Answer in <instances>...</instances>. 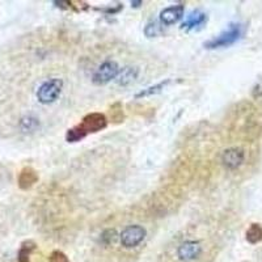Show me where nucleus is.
Instances as JSON below:
<instances>
[{
	"instance_id": "8",
	"label": "nucleus",
	"mask_w": 262,
	"mask_h": 262,
	"mask_svg": "<svg viewBox=\"0 0 262 262\" xmlns=\"http://www.w3.org/2000/svg\"><path fill=\"white\" fill-rule=\"evenodd\" d=\"M79 126L83 128V131L86 135L95 134V133H98V131H102L104 128H106L107 117L104 113H100V112L88 113L86 116H84Z\"/></svg>"
},
{
	"instance_id": "3",
	"label": "nucleus",
	"mask_w": 262,
	"mask_h": 262,
	"mask_svg": "<svg viewBox=\"0 0 262 262\" xmlns=\"http://www.w3.org/2000/svg\"><path fill=\"white\" fill-rule=\"evenodd\" d=\"M243 34H244V25L235 23V24L229 25L219 36L214 37V38L209 39V41H206L203 43V46L206 49H209V50L228 48V46L233 45V43H236L238 39L242 38Z\"/></svg>"
},
{
	"instance_id": "4",
	"label": "nucleus",
	"mask_w": 262,
	"mask_h": 262,
	"mask_svg": "<svg viewBox=\"0 0 262 262\" xmlns=\"http://www.w3.org/2000/svg\"><path fill=\"white\" fill-rule=\"evenodd\" d=\"M205 253V242L202 238L188 237L176 247V257L181 262L198 261Z\"/></svg>"
},
{
	"instance_id": "21",
	"label": "nucleus",
	"mask_w": 262,
	"mask_h": 262,
	"mask_svg": "<svg viewBox=\"0 0 262 262\" xmlns=\"http://www.w3.org/2000/svg\"><path fill=\"white\" fill-rule=\"evenodd\" d=\"M85 137L86 134L84 133L83 128H81L79 125L69 128L67 133H66V140H67L69 143H76V142H80V140H83Z\"/></svg>"
},
{
	"instance_id": "7",
	"label": "nucleus",
	"mask_w": 262,
	"mask_h": 262,
	"mask_svg": "<svg viewBox=\"0 0 262 262\" xmlns=\"http://www.w3.org/2000/svg\"><path fill=\"white\" fill-rule=\"evenodd\" d=\"M119 71H121V69H119V64L116 60H105L98 66V69L93 74L92 83L95 85H105L113 79H116Z\"/></svg>"
},
{
	"instance_id": "12",
	"label": "nucleus",
	"mask_w": 262,
	"mask_h": 262,
	"mask_svg": "<svg viewBox=\"0 0 262 262\" xmlns=\"http://www.w3.org/2000/svg\"><path fill=\"white\" fill-rule=\"evenodd\" d=\"M206 23H207V15L205 12H201V11H194L182 23L181 28L185 30H193L196 28H202Z\"/></svg>"
},
{
	"instance_id": "9",
	"label": "nucleus",
	"mask_w": 262,
	"mask_h": 262,
	"mask_svg": "<svg viewBox=\"0 0 262 262\" xmlns=\"http://www.w3.org/2000/svg\"><path fill=\"white\" fill-rule=\"evenodd\" d=\"M245 151L242 147H229L222 152L221 161L228 170H236L245 163Z\"/></svg>"
},
{
	"instance_id": "18",
	"label": "nucleus",
	"mask_w": 262,
	"mask_h": 262,
	"mask_svg": "<svg viewBox=\"0 0 262 262\" xmlns=\"http://www.w3.org/2000/svg\"><path fill=\"white\" fill-rule=\"evenodd\" d=\"M169 83H170V79H167V80L160 81V83L155 84V85L148 86V88H146V90L138 92L137 95H135V98H137V100H139V98H146V97H149V96L158 95V93H160L161 91H163L164 88H165V86H167Z\"/></svg>"
},
{
	"instance_id": "5",
	"label": "nucleus",
	"mask_w": 262,
	"mask_h": 262,
	"mask_svg": "<svg viewBox=\"0 0 262 262\" xmlns=\"http://www.w3.org/2000/svg\"><path fill=\"white\" fill-rule=\"evenodd\" d=\"M63 86H64V83L59 78H53L43 81L37 91V100L43 105L53 104L59 98Z\"/></svg>"
},
{
	"instance_id": "15",
	"label": "nucleus",
	"mask_w": 262,
	"mask_h": 262,
	"mask_svg": "<svg viewBox=\"0 0 262 262\" xmlns=\"http://www.w3.org/2000/svg\"><path fill=\"white\" fill-rule=\"evenodd\" d=\"M54 4L60 9L66 11H72V12L80 13L84 11H88L91 6L85 2H72V0H63V2H54Z\"/></svg>"
},
{
	"instance_id": "19",
	"label": "nucleus",
	"mask_w": 262,
	"mask_h": 262,
	"mask_svg": "<svg viewBox=\"0 0 262 262\" xmlns=\"http://www.w3.org/2000/svg\"><path fill=\"white\" fill-rule=\"evenodd\" d=\"M128 109L133 114L139 117H143V118H152L155 116V107L148 106V105H142V104H130L128 105Z\"/></svg>"
},
{
	"instance_id": "2",
	"label": "nucleus",
	"mask_w": 262,
	"mask_h": 262,
	"mask_svg": "<svg viewBox=\"0 0 262 262\" xmlns=\"http://www.w3.org/2000/svg\"><path fill=\"white\" fill-rule=\"evenodd\" d=\"M194 176L193 161L188 158H179L176 161H173L172 167L169 169V182L168 184L176 185L182 189L184 185H188Z\"/></svg>"
},
{
	"instance_id": "27",
	"label": "nucleus",
	"mask_w": 262,
	"mask_h": 262,
	"mask_svg": "<svg viewBox=\"0 0 262 262\" xmlns=\"http://www.w3.org/2000/svg\"><path fill=\"white\" fill-rule=\"evenodd\" d=\"M244 262H247V261H244Z\"/></svg>"
},
{
	"instance_id": "24",
	"label": "nucleus",
	"mask_w": 262,
	"mask_h": 262,
	"mask_svg": "<svg viewBox=\"0 0 262 262\" xmlns=\"http://www.w3.org/2000/svg\"><path fill=\"white\" fill-rule=\"evenodd\" d=\"M144 33H146L147 37H156L159 33V27L155 23H149L147 24V27L144 28Z\"/></svg>"
},
{
	"instance_id": "22",
	"label": "nucleus",
	"mask_w": 262,
	"mask_h": 262,
	"mask_svg": "<svg viewBox=\"0 0 262 262\" xmlns=\"http://www.w3.org/2000/svg\"><path fill=\"white\" fill-rule=\"evenodd\" d=\"M49 262H70V259L62 250H53L49 256Z\"/></svg>"
},
{
	"instance_id": "6",
	"label": "nucleus",
	"mask_w": 262,
	"mask_h": 262,
	"mask_svg": "<svg viewBox=\"0 0 262 262\" xmlns=\"http://www.w3.org/2000/svg\"><path fill=\"white\" fill-rule=\"evenodd\" d=\"M147 236V231L140 224H128L119 233V244L125 249H134L139 247L144 242Z\"/></svg>"
},
{
	"instance_id": "26",
	"label": "nucleus",
	"mask_w": 262,
	"mask_h": 262,
	"mask_svg": "<svg viewBox=\"0 0 262 262\" xmlns=\"http://www.w3.org/2000/svg\"><path fill=\"white\" fill-rule=\"evenodd\" d=\"M140 4H143V2H131V7H134V8H138Z\"/></svg>"
},
{
	"instance_id": "1",
	"label": "nucleus",
	"mask_w": 262,
	"mask_h": 262,
	"mask_svg": "<svg viewBox=\"0 0 262 262\" xmlns=\"http://www.w3.org/2000/svg\"><path fill=\"white\" fill-rule=\"evenodd\" d=\"M182 189L172 184H165L163 188L152 193L147 200L146 209L149 215L163 217L176 212L182 202Z\"/></svg>"
},
{
	"instance_id": "11",
	"label": "nucleus",
	"mask_w": 262,
	"mask_h": 262,
	"mask_svg": "<svg viewBox=\"0 0 262 262\" xmlns=\"http://www.w3.org/2000/svg\"><path fill=\"white\" fill-rule=\"evenodd\" d=\"M38 172L33 167H24L18 172L17 185L21 190H29L38 182Z\"/></svg>"
},
{
	"instance_id": "13",
	"label": "nucleus",
	"mask_w": 262,
	"mask_h": 262,
	"mask_svg": "<svg viewBox=\"0 0 262 262\" xmlns=\"http://www.w3.org/2000/svg\"><path fill=\"white\" fill-rule=\"evenodd\" d=\"M107 117H109L107 121H111L113 125H119V123L125 122L126 113L122 102L116 101L107 107Z\"/></svg>"
},
{
	"instance_id": "20",
	"label": "nucleus",
	"mask_w": 262,
	"mask_h": 262,
	"mask_svg": "<svg viewBox=\"0 0 262 262\" xmlns=\"http://www.w3.org/2000/svg\"><path fill=\"white\" fill-rule=\"evenodd\" d=\"M119 235L117 232L116 228H106L102 231L101 236H100V243H101L104 247H111V245L116 244V242L118 240Z\"/></svg>"
},
{
	"instance_id": "10",
	"label": "nucleus",
	"mask_w": 262,
	"mask_h": 262,
	"mask_svg": "<svg viewBox=\"0 0 262 262\" xmlns=\"http://www.w3.org/2000/svg\"><path fill=\"white\" fill-rule=\"evenodd\" d=\"M185 13V6L182 3L174 4V6L167 7L164 8L160 12V23L163 25H167V27H170V25H174L176 23H179Z\"/></svg>"
},
{
	"instance_id": "23",
	"label": "nucleus",
	"mask_w": 262,
	"mask_h": 262,
	"mask_svg": "<svg viewBox=\"0 0 262 262\" xmlns=\"http://www.w3.org/2000/svg\"><path fill=\"white\" fill-rule=\"evenodd\" d=\"M96 11L102 13H106V15H117L119 11L123 9V4H117V7H105V8H95Z\"/></svg>"
},
{
	"instance_id": "16",
	"label": "nucleus",
	"mask_w": 262,
	"mask_h": 262,
	"mask_svg": "<svg viewBox=\"0 0 262 262\" xmlns=\"http://www.w3.org/2000/svg\"><path fill=\"white\" fill-rule=\"evenodd\" d=\"M37 244L33 240H25L21 243L20 249L17 253V262H30V256L33 252H36Z\"/></svg>"
},
{
	"instance_id": "14",
	"label": "nucleus",
	"mask_w": 262,
	"mask_h": 262,
	"mask_svg": "<svg viewBox=\"0 0 262 262\" xmlns=\"http://www.w3.org/2000/svg\"><path fill=\"white\" fill-rule=\"evenodd\" d=\"M138 76H139V69L138 67H125V69L119 71L116 80L118 85L126 86L133 83Z\"/></svg>"
},
{
	"instance_id": "25",
	"label": "nucleus",
	"mask_w": 262,
	"mask_h": 262,
	"mask_svg": "<svg viewBox=\"0 0 262 262\" xmlns=\"http://www.w3.org/2000/svg\"><path fill=\"white\" fill-rule=\"evenodd\" d=\"M252 97L254 100H259L262 98V80H259L258 83H256V85L252 88Z\"/></svg>"
},
{
	"instance_id": "17",
	"label": "nucleus",
	"mask_w": 262,
	"mask_h": 262,
	"mask_svg": "<svg viewBox=\"0 0 262 262\" xmlns=\"http://www.w3.org/2000/svg\"><path fill=\"white\" fill-rule=\"evenodd\" d=\"M245 238L249 244H258L262 242V226L259 223H252L245 232Z\"/></svg>"
}]
</instances>
